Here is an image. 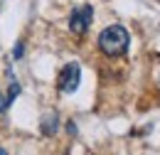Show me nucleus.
I'll return each instance as SVG.
<instances>
[{
	"label": "nucleus",
	"instance_id": "obj_1",
	"mask_svg": "<svg viewBox=\"0 0 160 155\" xmlns=\"http://www.w3.org/2000/svg\"><path fill=\"white\" fill-rule=\"evenodd\" d=\"M128 44H131V35L121 25H108L99 35V47L106 57H123L128 52Z\"/></svg>",
	"mask_w": 160,
	"mask_h": 155
},
{
	"label": "nucleus",
	"instance_id": "obj_2",
	"mask_svg": "<svg viewBox=\"0 0 160 155\" xmlns=\"http://www.w3.org/2000/svg\"><path fill=\"white\" fill-rule=\"evenodd\" d=\"M91 20H94V8H91V5H79V8H74L72 15H69V30H72L74 35H84V32L89 30Z\"/></svg>",
	"mask_w": 160,
	"mask_h": 155
},
{
	"label": "nucleus",
	"instance_id": "obj_3",
	"mask_svg": "<svg viewBox=\"0 0 160 155\" xmlns=\"http://www.w3.org/2000/svg\"><path fill=\"white\" fill-rule=\"evenodd\" d=\"M79 81H81V67L77 62H72V64H67L59 72V91H64V94L77 91L79 89Z\"/></svg>",
	"mask_w": 160,
	"mask_h": 155
},
{
	"label": "nucleus",
	"instance_id": "obj_4",
	"mask_svg": "<svg viewBox=\"0 0 160 155\" xmlns=\"http://www.w3.org/2000/svg\"><path fill=\"white\" fill-rule=\"evenodd\" d=\"M57 121H59V116H57L54 111H52V113L47 111V113L42 116V133H44V136H54V133H57V126H59Z\"/></svg>",
	"mask_w": 160,
	"mask_h": 155
},
{
	"label": "nucleus",
	"instance_id": "obj_5",
	"mask_svg": "<svg viewBox=\"0 0 160 155\" xmlns=\"http://www.w3.org/2000/svg\"><path fill=\"white\" fill-rule=\"evenodd\" d=\"M22 49H25V47H22V42H20V44L15 47V57H22Z\"/></svg>",
	"mask_w": 160,
	"mask_h": 155
},
{
	"label": "nucleus",
	"instance_id": "obj_6",
	"mask_svg": "<svg viewBox=\"0 0 160 155\" xmlns=\"http://www.w3.org/2000/svg\"><path fill=\"white\" fill-rule=\"evenodd\" d=\"M2 111H5V98L0 96V113H2Z\"/></svg>",
	"mask_w": 160,
	"mask_h": 155
},
{
	"label": "nucleus",
	"instance_id": "obj_7",
	"mask_svg": "<svg viewBox=\"0 0 160 155\" xmlns=\"http://www.w3.org/2000/svg\"><path fill=\"white\" fill-rule=\"evenodd\" d=\"M0 155H8V150H2V148H0Z\"/></svg>",
	"mask_w": 160,
	"mask_h": 155
}]
</instances>
